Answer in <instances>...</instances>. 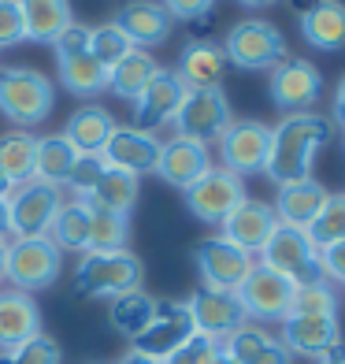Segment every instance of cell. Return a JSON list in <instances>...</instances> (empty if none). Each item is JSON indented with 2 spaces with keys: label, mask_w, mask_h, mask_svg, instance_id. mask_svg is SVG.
I'll return each instance as SVG.
<instances>
[{
  "label": "cell",
  "mask_w": 345,
  "mask_h": 364,
  "mask_svg": "<svg viewBox=\"0 0 345 364\" xmlns=\"http://www.w3.org/2000/svg\"><path fill=\"white\" fill-rule=\"evenodd\" d=\"M331 134H334V123L316 115V112L286 115L278 127H271V153H268L264 175L275 186L312 178L316 156H319V149H327Z\"/></svg>",
  "instance_id": "obj_1"
},
{
  "label": "cell",
  "mask_w": 345,
  "mask_h": 364,
  "mask_svg": "<svg viewBox=\"0 0 345 364\" xmlns=\"http://www.w3.org/2000/svg\"><path fill=\"white\" fill-rule=\"evenodd\" d=\"M145 264L130 250H111V253H82L75 268V294L78 297H119L130 290H141Z\"/></svg>",
  "instance_id": "obj_2"
},
{
  "label": "cell",
  "mask_w": 345,
  "mask_h": 364,
  "mask_svg": "<svg viewBox=\"0 0 345 364\" xmlns=\"http://www.w3.org/2000/svg\"><path fill=\"white\" fill-rule=\"evenodd\" d=\"M63 272V253L56 250L53 238H11L4 245V283L23 290V294H38L48 290Z\"/></svg>",
  "instance_id": "obj_3"
},
{
  "label": "cell",
  "mask_w": 345,
  "mask_h": 364,
  "mask_svg": "<svg viewBox=\"0 0 345 364\" xmlns=\"http://www.w3.org/2000/svg\"><path fill=\"white\" fill-rule=\"evenodd\" d=\"M56 108V86L34 68L0 71V112L15 127H38Z\"/></svg>",
  "instance_id": "obj_4"
},
{
  "label": "cell",
  "mask_w": 345,
  "mask_h": 364,
  "mask_svg": "<svg viewBox=\"0 0 345 364\" xmlns=\"http://www.w3.org/2000/svg\"><path fill=\"white\" fill-rule=\"evenodd\" d=\"M53 48H56V71L67 93L82 97V101H93V97H101L108 90V71L89 53V26L71 23L53 41Z\"/></svg>",
  "instance_id": "obj_5"
},
{
  "label": "cell",
  "mask_w": 345,
  "mask_h": 364,
  "mask_svg": "<svg viewBox=\"0 0 345 364\" xmlns=\"http://www.w3.org/2000/svg\"><path fill=\"white\" fill-rule=\"evenodd\" d=\"M223 56L226 63H234L241 71H271L278 68L290 53H286V38L283 30L268 19H241L226 30L223 38Z\"/></svg>",
  "instance_id": "obj_6"
},
{
  "label": "cell",
  "mask_w": 345,
  "mask_h": 364,
  "mask_svg": "<svg viewBox=\"0 0 345 364\" xmlns=\"http://www.w3.org/2000/svg\"><path fill=\"white\" fill-rule=\"evenodd\" d=\"M260 264L278 275H286L290 283H316V279H323V268H319V250L308 242V235L301 227H286L278 223L275 235L268 238V245L260 250Z\"/></svg>",
  "instance_id": "obj_7"
},
{
  "label": "cell",
  "mask_w": 345,
  "mask_h": 364,
  "mask_svg": "<svg viewBox=\"0 0 345 364\" xmlns=\"http://www.w3.org/2000/svg\"><path fill=\"white\" fill-rule=\"evenodd\" d=\"M234 294H238V301L245 309V320L283 323L290 316V305H293V294H297V283H290L286 275L264 268V264H253V272L245 275V283Z\"/></svg>",
  "instance_id": "obj_8"
},
{
  "label": "cell",
  "mask_w": 345,
  "mask_h": 364,
  "mask_svg": "<svg viewBox=\"0 0 345 364\" xmlns=\"http://www.w3.org/2000/svg\"><path fill=\"white\" fill-rule=\"evenodd\" d=\"M175 134L178 138H190V141H219L223 130L234 123V115H230V101L223 86L219 90H186L182 105L175 112Z\"/></svg>",
  "instance_id": "obj_9"
},
{
  "label": "cell",
  "mask_w": 345,
  "mask_h": 364,
  "mask_svg": "<svg viewBox=\"0 0 345 364\" xmlns=\"http://www.w3.org/2000/svg\"><path fill=\"white\" fill-rule=\"evenodd\" d=\"M268 93H271V105L278 112L301 115V112H312V105H319V97H323V75H319V68L312 60L286 56L278 68H271Z\"/></svg>",
  "instance_id": "obj_10"
},
{
  "label": "cell",
  "mask_w": 345,
  "mask_h": 364,
  "mask_svg": "<svg viewBox=\"0 0 345 364\" xmlns=\"http://www.w3.org/2000/svg\"><path fill=\"white\" fill-rule=\"evenodd\" d=\"M182 193H186V208L193 212V216L201 223H216V227L249 197L245 193V178H238L226 168H216V164H212L193 186H186Z\"/></svg>",
  "instance_id": "obj_11"
},
{
  "label": "cell",
  "mask_w": 345,
  "mask_h": 364,
  "mask_svg": "<svg viewBox=\"0 0 345 364\" xmlns=\"http://www.w3.org/2000/svg\"><path fill=\"white\" fill-rule=\"evenodd\" d=\"M268 153H271V127L260 119H234L223 138H219V160L226 171H234L238 178L245 175H260L268 168Z\"/></svg>",
  "instance_id": "obj_12"
},
{
  "label": "cell",
  "mask_w": 345,
  "mask_h": 364,
  "mask_svg": "<svg viewBox=\"0 0 345 364\" xmlns=\"http://www.w3.org/2000/svg\"><path fill=\"white\" fill-rule=\"evenodd\" d=\"M8 205H11V238H45L63 205V193L56 186L30 178L11 190Z\"/></svg>",
  "instance_id": "obj_13"
},
{
  "label": "cell",
  "mask_w": 345,
  "mask_h": 364,
  "mask_svg": "<svg viewBox=\"0 0 345 364\" xmlns=\"http://www.w3.org/2000/svg\"><path fill=\"white\" fill-rule=\"evenodd\" d=\"M193 335H197V327H193V316H190L186 301H156L153 323L130 342V350H138V353L153 357V360H168L178 346L190 342Z\"/></svg>",
  "instance_id": "obj_14"
},
{
  "label": "cell",
  "mask_w": 345,
  "mask_h": 364,
  "mask_svg": "<svg viewBox=\"0 0 345 364\" xmlns=\"http://www.w3.org/2000/svg\"><path fill=\"white\" fill-rule=\"evenodd\" d=\"M193 264H197V272H201V287L238 290L245 283V275L253 272L256 260L245 250H238L234 242H226L223 235H216V238H204L193 250Z\"/></svg>",
  "instance_id": "obj_15"
},
{
  "label": "cell",
  "mask_w": 345,
  "mask_h": 364,
  "mask_svg": "<svg viewBox=\"0 0 345 364\" xmlns=\"http://www.w3.org/2000/svg\"><path fill=\"white\" fill-rule=\"evenodd\" d=\"M190 316H193V327L197 335H208V338H230L238 327H245V309L238 301L234 290H212V287H197L190 294Z\"/></svg>",
  "instance_id": "obj_16"
},
{
  "label": "cell",
  "mask_w": 345,
  "mask_h": 364,
  "mask_svg": "<svg viewBox=\"0 0 345 364\" xmlns=\"http://www.w3.org/2000/svg\"><path fill=\"white\" fill-rule=\"evenodd\" d=\"M186 97V82L178 78V71L171 68H160L156 78L149 82V86L141 90V97L134 101V130H145V134H153V130H160L163 123L175 119L178 105H182Z\"/></svg>",
  "instance_id": "obj_17"
},
{
  "label": "cell",
  "mask_w": 345,
  "mask_h": 364,
  "mask_svg": "<svg viewBox=\"0 0 345 364\" xmlns=\"http://www.w3.org/2000/svg\"><path fill=\"white\" fill-rule=\"evenodd\" d=\"M283 346L290 350V357L319 360L341 346V323H338V316H286Z\"/></svg>",
  "instance_id": "obj_18"
},
{
  "label": "cell",
  "mask_w": 345,
  "mask_h": 364,
  "mask_svg": "<svg viewBox=\"0 0 345 364\" xmlns=\"http://www.w3.org/2000/svg\"><path fill=\"white\" fill-rule=\"evenodd\" d=\"M275 227H278L275 208H271L268 201H256V197H245V201H241V205L219 223L223 238H226V242H234L238 250H245L249 257L264 250L268 238L275 235Z\"/></svg>",
  "instance_id": "obj_19"
},
{
  "label": "cell",
  "mask_w": 345,
  "mask_h": 364,
  "mask_svg": "<svg viewBox=\"0 0 345 364\" xmlns=\"http://www.w3.org/2000/svg\"><path fill=\"white\" fill-rule=\"evenodd\" d=\"M160 149H163V141L156 134H145V130H134V127H115L101 156L119 171L149 175L160 164Z\"/></svg>",
  "instance_id": "obj_20"
},
{
  "label": "cell",
  "mask_w": 345,
  "mask_h": 364,
  "mask_svg": "<svg viewBox=\"0 0 345 364\" xmlns=\"http://www.w3.org/2000/svg\"><path fill=\"white\" fill-rule=\"evenodd\" d=\"M212 168V153H208V145L201 141H190V138H171V141H163L160 149V164H156V175L168 182V186L175 190H186L193 186L197 178H201L204 171Z\"/></svg>",
  "instance_id": "obj_21"
},
{
  "label": "cell",
  "mask_w": 345,
  "mask_h": 364,
  "mask_svg": "<svg viewBox=\"0 0 345 364\" xmlns=\"http://www.w3.org/2000/svg\"><path fill=\"white\" fill-rule=\"evenodd\" d=\"M41 335V309L34 294L0 287V350H15Z\"/></svg>",
  "instance_id": "obj_22"
},
{
  "label": "cell",
  "mask_w": 345,
  "mask_h": 364,
  "mask_svg": "<svg viewBox=\"0 0 345 364\" xmlns=\"http://www.w3.org/2000/svg\"><path fill=\"white\" fill-rule=\"evenodd\" d=\"M111 23L130 38L134 48H153V45H163L171 38L175 19L163 11V4H156V0H130V4L119 8V15H115Z\"/></svg>",
  "instance_id": "obj_23"
},
{
  "label": "cell",
  "mask_w": 345,
  "mask_h": 364,
  "mask_svg": "<svg viewBox=\"0 0 345 364\" xmlns=\"http://www.w3.org/2000/svg\"><path fill=\"white\" fill-rule=\"evenodd\" d=\"M327 197H331V190H327L323 182H316V178H301V182H286V186H278V197H275V205H271V208H275L278 223L308 230V223L323 212Z\"/></svg>",
  "instance_id": "obj_24"
},
{
  "label": "cell",
  "mask_w": 345,
  "mask_h": 364,
  "mask_svg": "<svg viewBox=\"0 0 345 364\" xmlns=\"http://www.w3.org/2000/svg\"><path fill=\"white\" fill-rule=\"evenodd\" d=\"M301 38L319 53L345 48V0H312L301 8Z\"/></svg>",
  "instance_id": "obj_25"
},
{
  "label": "cell",
  "mask_w": 345,
  "mask_h": 364,
  "mask_svg": "<svg viewBox=\"0 0 345 364\" xmlns=\"http://www.w3.org/2000/svg\"><path fill=\"white\" fill-rule=\"evenodd\" d=\"M223 353L234 364H293L283 338H275L271 331L253 327V323H245L230 338H223Z\"/></svg>",
  "instance_id": "obj_26"
},
{
  "label": "cell",
  "mask_w": 345,
  "mask_h": 364,
  "mask_svg": "<svg viewBox=\"0 0 345 364\" xmlns=\"http://www.w3.org/2000/svg\"><path fill=\"white\" fill-rule=\"evenodd\" d=\"M175 71L186 82V90H219L223 71H226L223 45H216V41H186Z\"/></svg>",
  "instance_id": "obj_27"
},
{
  "label": "cell",
  "mask_w": 345,
  "mask_h": 364,
  "mask_svg": "<svg viewBox=\"0 0 345 364\" xmlns=\"http://www.w3.org/2000/svg\"><path fill=\"white\" fill-rule=\"evenodd\" d=\"M115 127H119V123L111 119L108 108H101V105H82L71 119H67V127H63V138L71 141V149H75L78 156H101Z\"/></svg>",
  "instance_id": "obj_28"
},
{
  "label": "cell",
  "mask_w": 345,
  "mask_h": 364,
  "mask_svg": "<svg viewBox=\"0 0 345 364\" xmlns=\"http://www.w3.org/2000/svg\"><path fill=\"white\" fill-rule=\"evenodd\" d=\"M19 11H23L26 41H38V45H53L75 23L71 0H19Z\"/></svg>",
  "instance_id": "obj_29"
},
{
  "label": "cell",
  "mask_w": 345,
  "mask_h": 364,
  "mask_svg": "<svg viewBox=\"0 0 345 364\" xmlns=\"http://www.w3.org/2000/svg\"><path fill=\"white\" fill-rule=\"evenodd\" d=\"M156 71H160V63L145 53V48H134V53L123 56V60L108 71V93H115L119 101L134 105L138 97H141V90L156 78Z\"/></svg>",
  "instance_id": "obj_30"
},
{
  "label": "cell",
  "mask_w": 345,
  "mask_h": 364,
  "mask_svg": "<svg viewBox=\"0 0 345 364\" xmlns=\"http://www.w3.org/2000/svg\"><path fill=\"white\" fill-rule=\"evenodd\" d=\"M78 164V153L71 149V141L63 134H45L38 138V153H34V178L45 186H67L71 168Z\"/></svg>",
  "instance_id": "obj_31"
},
{
  "label": "cell",
  "mask_w": 345,
  "mask_h": 364,
  "mask_svg": "<svg viewBox=\"0 0 345 364\" xmlns=\"http://www.w3.org/2000/svg\"><path fill=\"white\" fill-rule=\"evenodd\" d=\"M48 238L56 242L60 253H89V205L78 197L63 201L48 227Z\"/></svg>",
  "instance_id": "obj_32"
},
{
  "label": "cell",
  "mask_w": 345,
  "mask_h": 364,
  "mask_svg": "<svg viewBox=\"0 0 345 364\" xmlns=\"http://www.w3.org/2000/svg\"><path fill=\"white\" fill-rule=\"evenodd\" d=\"M138 175H130V171H119V168H104V175H101V182L89 190V197H86V205H93V208H108V212H119V216H130L134 212V205H138Z\"/></svg>",
  "instance_id": "obj_33"
},
{
  "label": "cell",
  "mask_w": 345,
  "mask_h": 364,
  "mask_svg": "<svg viewBox=\"0 0 345 364\" xmlns=\"http://www.w3.org/2000/svg\"><path fill=\"white\" fill-rule=\"evenodd\" d=\"M153 316H156V297H149L145 290L119 294V297H111V305H108L111 331H119V335L130 338V342H134L141 331L153 323Z\"/></svg>",
  "instance_id": "obj_34"
},
{
  "label": "cell",
  "mask_w": 345,
  "mask_h": 364,
  "mask_svg": "<svg viewBox=\"0 0 345 364\" xmlns=\"http://www.w3.org/2000/svg\"><path fill=\"white\" fill-rule=\"evenodd\" d=\"M34 153H38V138L34 134H4L0 138V175H4L11 186H23V182L34 178Z\"/></svg>",
  "instance_id": "obj_35"
},
{
  "label": "cell",
  "mask_w": 345,
  "mask_h": 364,
  "mask_svg": "<svg viewBox=\"0 0 345 364\" xmlns=\"http://www.w3.org/2000/svg\"><path fill=\"white\" fill-rule=\"evenodd\" d=\"M126 238H130V216L89 205V253L126 250Z\"/></svg>",
  "instance_id": "obj_36"
},
{
  "label": "cell",
  "mask_w": 345,
  "mask_h": 364,
  "mask_svg": "<svg viewBox=\"0 0 345 364\" xmlns=\"http://www.w3.org/2000/svg\"><path fill=\"white\" fill-rule=\"evenodd\" d=\"M305 235H308V242L316 245V250H327V245H334V242H345V193L327 197L323 212L308 223Z\"/></svg>",
  "instance_id": "obj_37"
},
{
  "label": "cell",
  "mask_w": 345,
  "mask_h": 364,
  "mask_svg": "<svg viewBox=\"0 0 345 364\" xmlns=\"http://www.w3.org/2000/svg\"><path fill=\"white\" fill-rule=\"evenodd\" d=\"M89 53L104 71H111L123 56L134 53V45H130V38L115 23H101V26H89Z\"/></svg>",
  "instance_id": "obj_38"
},
{
  "label": "cell",
  "mask_w": 345,
  "mask_h": 364,
  "mask_svg": "<svg viewBox=\"0 0 345 364\" xmlns=\"http://www.w3.org/2000/svg\"><path fill=\"white\" fill-rule=\"evenodd\" d=\"M290 316H338V294L327 279H316V283H305L293 294Z\"/></svg>",
  "instance_id": "obj_39"
},
{
  "label": "cell",
  "mask_w": 345,
  "mask_h": 364,
  "mask_svg": "<svg viewBox=\"0 0 345 364\" xmlns=\"http://www.w3.org/2000/svg\"><path fill=\"white\" fill-rule=\"evenodd\" d=\"M63 353H60V342H53L41 331L38 338H30L15 350H0V364H60Z\"/></svg>",
  "instance_id": "obj_40"
},
{
  "label": "cell",
  "mask_w": 345,
  "mask_h": 364,
  "mask_svg": "<svg viewBox=\"0 0 345 364\" xmlns=\"http://www.w3.org/2000/svg\"><path fill=\"white\" fill-rule=\"evenodd\" d=\"M104 168H108L104 156H78V164L71 168V178H67V190L78 197V201H86L89 190L97 186V182H101Z\"/></svg>",
  "instance_id": "obj_41"
},
{
  "label": "cell",
  "mask_w": 345,
  "mask_h": 364,
  "mask_svg": "<svg viewBox=\"0 0 345 364\" xmlns=\"http://www.w3.org/2000/svg\"><path fill=\"white\" fill-rule=\"evenodd\" d=\"M219 346L216 338H208V335H193L190 342H182L178 350L163 360V364H212V357L219 353Z\"/></svg>",
  "instance_id": "obj_42"
},
{
  "label": "cell",
  "mask_w": 345,
  "mask_h": 364,
  "mask_svg": "<svg viewBox=\"0 0 345 364\" xmlns=\"http://www.w3.org/2000/svg\"><path fill=\"white\" fill-rule=\"evenodd\" d=\"M19 41H26L19 0H0V48L19 45Z\"/></svg>",
  "instance_id": "obj_43"
},
{
  "label": "cell",
  "mask_w": 345,
  "mask_h": 364,
  "mask_svg": "<svg viewBox=\"0 0 345 364\" xmlns=\"http://www.w3.org/2000/svg\"><path fill=\"white\" fill-rule=\"evenodd\" d=\"M212 8H216V0H163V11H168L171 19H182V23L208 19Z\"/></svg>",
  "instance_id": "obj_44"
},
{
  "label": "cell",
  "mask_w": 345,
  "mask_h": 364,
  "mask_svg": "<svg viewBox=\"0 0 345 364\" xmlns=\"http://www.w3.org/2000/svg\"><path fill=\"white\" fill-rule=\"evenodd\" d=\"M319 268H323L327 283L345 287V242H334V245H327V250H319Z\"/></svg>",
  "instance_id": "obj_45"
},
{
  "label": "cell",
  "mask_w": 345,
  "mask_h": 364,
  "mask_svg": "<svg viewBox=\"0 0 345 364\" xmlns=\"http://www.w3.org/2000/svg\"><path fill=\"white\" fill-rule=\"evenodd\" d=\"M0 242H11V205H8V197H0Z\"/></svg>",
  "instance_id": "obj_46"
},
{
  "label": "cell",
  "mask_w": 345,
  "mask_h": 364,
  "mask_svg": "<svg viewBox=\"0 0 345 364\" xmlns=\"http://www.w3.org/2000/svg\"><path fill=\"white\" fill-rule=\"evenodd\" d=\"M331 112H334V123L345 127V75H341L338 90H334V105H331Z\"/></svg>",
  "instance_id": "obj_47"
},
{
  "label": "cell",
  "mask_w": 345,
  "mask_h": 364,
  "mask_svg": "<svg viewBox=\"0 0 345 364\" xmlns=\"http://www.w3.org/2000/svg\"><path fill=\"white\" fill-rule=\"evenodd\" d=\"M119 364H163V360H153V357H145V353H138V350H130Z\"/></svg>",
  "instance_id": "obj_48"
},
{
  "label": "cell",
  "mask_w": 345,
  "mask_h": 364,
  "mask_svg": "<svg viewBox=\"0 0 345 364\" xmlns=\"http://www.w3.org/2000/svg\"><path fill=\"white\" fill-rule=\"evenodd\" d=\"M316 364H345V346H338V350H331L327 357H319Z\"/></svg>",
  "instance_id": "obj_49"
},
{
  "label": "cell",
  "mask_w": 345,
  "mask_h": 364,
  "mask_svg": "<svg viewBox=\"0 0 345 364\" xmlns=\"http://www.w3.org/2000/svg\"><path fill=\"white\" fill-rule=\"evenodd\" d=\"M241 8H249V11H264V8H271V4H278V0H238Z\"/></svg>",
  "instance_id": "obj_50"
},
{
  "label": "cell",
  "mask_w": 345,
  "mask_h": 364,
  "mask_svg": "<svg viewBox=\"0 0 345 364\" xmlns=\"http://www.w3.org/2000/svg\"><path fill=\"white\" fill-rule=\"evenodd\" d=\"M11 190H15V186H11V182H8L4 175H0V197H11Z\"/></svg>",
  "instance_id": "obj_51"
},
{
  "label": "cell",
  "mask_w": 345,
  "mask_h": 364,
  "mask_svg": "<svg viewBox=\"0 0 345 364\" xmlns=\"http://www.w3.org/2000/svg\"><path fill=\"white\" fill-rule=\"evenodd\" d=\"M212 364H234V360H230V357L223 353V346H219V353H216V357H212Z\"/></svg>",
  "instance_id": "obj_52"
},
{
  "label": "cell",
  "mask_w": 345,
  "mask_h": 364,
  "mask_svg": "<svg viewBox=\"0 0 345 364\" xmlns=\"http://www.w3.org/2000/svg\"><path fill=\"white\" fill-rule=\"evenodd\" d=\"M4 245L8 242H0V283H4Z\"/></svg>",
  "instance_id": "obj_53"
},
{
  "label": "cell",
  "mask_w": 345,
  "mask_h": 364,
  "mask_svg": "<svg viewBox=\"0 0 345 364\" xmlns=\"http://www.w3.org/2000/svg\"><path fill=\"white\" fill-rule=\"evenodd\" d=\"M341 145H345V134H341Z\"/></svg>",
  "instance_id": "obj_54"
}]
</instances>
